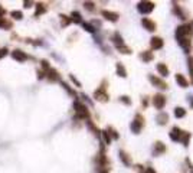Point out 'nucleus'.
Instances as JSON below:
<instances>
[{
	"label": "nucleus",
	"mask_w": 193,
	"mask_h": 173,
	"mask_svg": "<svg viewBox=\"0 0 193 173\" xmlns=\"http://www.w3.org/2000/svg\"><path fill=\"white\" fill-rule=\"evenodd\" d=\"M101 173H107V172H101Z\"/></svg>",
	"instance_id": "2f4dec72"
},
{
	"label": "nucleus",
	"mask_w": 193,
	"mask_h": 173,
	"mask_svg": "<svg viewBox=\"0 0 193 173\" xmlns=\"http://www.w3.org/2000/svg\"><path fill=\"white\" fill-rule=\"evenodd\" d=\"M156 149H157V151H163L164 149H166V147H164L163 144H161V143L159 141V143H156Z\"/></svg>",
	"instance_id": "b1692460"
},
{
	"label": "nucleus",
	"mask_w": 193,
	"mask_h": 173,
	"mask_svg": "<svg viewBox=\"0 0 193 173\" xmlns=\"http://www.w3.org/2000/svg\"><path fill=\"white\" fill-rule=\"evenodd\" d=\"M75 108H77V114H78V117H81V118L88 117V111H87L85 106H82V104H79V102H77V104H75Z\"/></svg>",
	"instance_id": "20e7f679"
},
{
	"label": "nucleus",
	"mask_w": 193,
	"mask_h": 173,
	"mask_svg": "<svg viewBox=\"0 0 193 173\" xmlns=\"http://www.w3.org/2000/svg\"><path fill=\"white\" fill-rule=\"evenodd\" d=\"M151 46L154 49H160L161 46H163V41H161L160 38H153L151 39Z\"/></svg>",
	"instance_id": "9d476101"
},
{
	"label": "nucleus",
	"mask_w": 193,
	"mask_h": 173,
	"mask_svg": "<svg viewBox=\"0 0 193 173\" xmlns=\"http://www.w3.org/2000/svg\"><path fill=\"white\" fill-rule=\"evenodd\" d=\"M42 67L48 69V68H49V62H48V61H42Z\"/></svg>",
	"instance_id": "cd10ccee"
},
{
	"label": "nucleus",
	"mask_w": 193,
	"mask_h": 173,
	"mask_svg": "<svg viewBox=\"0 0 193 173\" xmlns=\"http://www.w3.org/2000/svg\"><path fill=\"white\" fill-rule=\"evenodd\" d=\"M144 173H156V172H154V169L149 167V169H146V172H144Z\"/></svg>",
	"instance_id": "7c9ffc66"
},
{
	"label": "nucleus",
	"mask_w": 193,
	"mask_h": 173,
	"mask_svg": "<svg viewBox=\"0 0 193 173\" xmlns=\"http://www.w3.org/2000/svg\"><path fill=\"white\" fill-rule=\"evenodd\" d=\"M150 79H151L153 84H156V85H159L160 88H167V85L163 82V81H160L159 78H154V77H150Z\"/></svg>",
	"instance_id": "f8f14e48"
},
{
	"label": "nucleus",
	"mask_w": 193,
	"mask_h": 173,
	"mask_svg": "<svg viewBox=\"0 0 193 173\" xmlns=\"http://www.w3.org/2000/svg\"><path fill=\"white\" fill-rule=\"evenodd\" d=\"M12 58L19 61V62H23V61L26 59V55H25L22 51H13V52H12Z\"/></svg>",
	"instance_id": "423d86ee"
},
{
	"label": "nucleus",
	"mask_w": 193,
	"mask_h": 173,
	"mask_svg": "<svg viewBox=\"0 0 193 173\" xmlns=\"http://www.w3.org/2000/svg\"><path fill=\"white\" fill-rule=\"evenodd\" d=\"M120 156H121V159H123V162L126 163V165H130V162H128V159H127V154L124 153V151H121V153H120Z\"/></svg>",
	"instance_id": "4be33fe9"
},
{
	"label": "nucleus",
	"mask_w": 193,
	"mask_h": 173,
	"mask_svg": "<svg viewBox=\"0 0 193 173\" xmlns=\"http://www.w3.org/2000/svg\"><path fill=\"white\" fill-rule=\"evenodd\" d=\"M164 102H166V97H164V95H161V94L154 95L153 104H154V107H156V108L161 110V108H163V106H164Z\"/></svg>",
	"instance_id": "7ed1b4c3"
},
{
	"label": "nucleus",
	"mask_w": 193,
	"mask_h": 173,
	"mask_svg": "<svg viewBox=\"0 0 193 173\" xmlns=\"http://www.w3.org/2000/svg\"><path fill=\"white\" fill-rule=\"evenodd\" d=\"M192 33V27L190 26H179L176 29V38L177 39H185L186 35Z\"/></svg>",
	"instance_id": "f257e3e1"
},
{
	"label": "nucleus",
	"mask_w": 193,
	"mask_h": 173,
	"mask_svg": "<svg viewBox=\"0 0 193 173\" xmlns=\"http://www.w3.org/2000/svg\"><path fill=\"white\" fill-rule=\"evenodd\" d=\"M182 136H183V131L180 130V128H177V127H175L173 130H171V133H170V137H171V140H180L182 139Z\"/></svg>",
	"instance_id": "39448f33"
},
{
	"label": "nucleus",
	"mask_w": 193,
	"mask_h": 173,
	"mask_svg": "<svg viewBox=\"0 0 193 173\" xmlns=\"http://www.w3.org/2000/svg\"><path fill=\"white\" fill-rule=\"evenodd\" d=\"M141 23L146 26V29L147 30H156V23L151 22L150 19H147V17H144V19L141 20Z\"/></svg>",
	"instance_id": "6e6552de"
},
{
	"label": "nucleus",
	"mask_w": 193,
	"mask_h": 173,
	"mask_svg": "<svg viewBox=\"0 0 193 173\" xmlns=\"http://www.w3.org/2000/svg\"><path fill=\"white\" fill-rule=\"evenodd\" d=\"M0 26H9V23H6L3 19H0Z\"/></svg>",
	"instance_id": "c85d7f7f"
},
{
	"label": "nucleus",
	"mask_w": 193,
	"mask_h": 173,
	"mask_svg": "<svg viewBox=\"0 0 193 173\" xmlns=\"http://www.w3.org/2000/svg\"><path fill=\"white\" fill-rule=\"evenodd\" d=\"M159 120H160V123L163 124V123H166V121H167V116H166V114H160Z\"/></svg>",
	"instance_id": "5701e85b"
},
{
	"label": "nucleus",
	"mask_w": 193,
	"mask_h": 173,
	"mask_svg": "<svg viewBox=\"0 0 193 173\" xmlns=\"http://www.w3.org/2000/svg\"><path fill=\"white\" fill-rule=\"evenodd\" d=\"M85 6H87V9H89V10H91V9H94V4L92 3H85Z\"/></svg>",
	"instance_id": "c756f323"
},
{
	"label": "nucleus",
	"mask_w": 193,
	"mask_h": 173,
	"mask_svg": "<svg viewBox=\"0 0 193 173\" xmlns=\"http://www.w3.org/2000/svg\"><path fill=\"white\" fill-rule=\"evenodd\" d=\"M153 9H154V3H151V2H141L138 4V10L141 13H150Z\"/></svg>",
	"instance_id": "f03ea898"
},
{
	"label": "nucleus",
	"mask_w": 193,
	"mask_h": 173,
	"mask_svg": "<svg viewBox=\"0 0 193 173\" xmlns=\"http://www.w3.org/2000/svg\"><path fill=\"white\" fill-rule=\"evenodd\" d=\"M6 53H7V49H6V48H2V49H0V59L6 57Z\"/></svg>",
	"instance_id": "393cba45"
},
{
	"label": "nucleus",
	"mask_w": 193,
	"mask_h": 173,
	"mask_svg": "<svg viewBox=\"0 0 193 173\" xmlns=\"http://www.w3.org/2000/svg\"><path fill=\"white\" fill-rule=\"evenodd\" d=\"M141 58H143L144 61H150L151 59V53L150 52H143L141 53Z\"/></svg>",
	"instance_id": "aec40b11"
},
{
	"label": "nucleus",
	"mask_w": 193,
	"mask_h": 173,
	"mask_svg": "<svg viewBox=\"0 0 193 173\" xmlns=\"http://www.w3.org/2000/svg\"><path fill=\"white\" fill-rule=\"evenodd\" d=\"M48 77H49V79H52V81H53V79H58V72H56L55 69H51Z\"/></svg>",
	"instance_id": "dca6fc26"
},
{
	"label": "nucleus",
	"mask_w": 193,
	"mask_h": 173,
	"mask_svg": "<svg viewBox=\"0 0 193 173\" xmlns=\"http://www.w3.org/2000/svg\"><path fill=\"white\" fill-rule=\"evenodd\" d=\"M36 7H37V10H36V16H37V15H41V13H43V12H45L43 4H36Z\"/></svg>",
	"instance_id": "412c9836"
},
{
	"label": "nucleus",
	"mask_w": 193,
	"mask_h": 173,
	"mask_svg": "<svg viewBox=\"0 0 193 173\" xmlns=\"http://www.w3.org/2000/svg\"><path fill=\"white\" fill-rule=\"evenodd\" d=\"M176 81H177V82L180 84L182 86H187V84H189V82H187V81L185 79V77L180 75V74H177V75H176Z\"/></svg>",
	"instance_id": "4468645a"
},
{
	"label": "nucleus",
	"mask_w": 193,
	"mask_h": 173,
	"mask_svg": "<svg viewBox=\"0 0 193 173\" xmlns=\"http://www.w3.org/2000/svg\"><path fill=\"white\" fill-rule=\"evenodd\" d=\"M141 124H143V121H141V117H140V116H137L136 121H134L133 124H131V128H133V131H134V133H138V131H140Z\"/></svg>",
	"instance_id": "1a4fd4ad"
},
{
	"label": "nucleus",
	"mask_w": 193,
	"mask_h": 173,
	"mask_svg": "<svg viewBox=\"0 0 193 173\" xmlns=\"http://www.w3.org/2000/svg\"><path fill=\"white\" fill-rule=\"evenodd\" d=\"M185 114H186V111H185L183 108H176V110H175V116H176V117H183Z\"/></svg>",
	"instance_id": "f3484780"
},
{
	"label": "nucleus",
	"mask_w": 193,
	"mask_h": 173,
	"mask_svg": "<svg viewBox=\"0 0 193 173\" xmlns=\"http://www.w3.org/2000/svg\"><path fill=\"white\" fill-rule=\"evenodd\" d=\"M102 16L108 20H112V22H115V20L118 19V15H117V13H114V12H108V10H102Z\"/></svg>",
	"instance_id": "0eeeda50"
},
{
	"label": "nucleus",
	"mask_w": 193,
	"mask_h": 173,
	"mask_svg": "<svg viewBox=\"0 0 193 173\" xmlns=\"http://www.w3.org/2000/svg\"><path fill=\"white\" fill-rule=\"evenodd\" d=\"M12 17H15V19H22L23 15H22V12L16 10V12H12Z\"/></svg>",
	"instance_id": "a211bd4d"
},
{
	"label": "nucleus",
	"mask_w": 193,
	"mask_h": 173,
	"mask_svg": "<svg viewBox=\"0 0 193 173\" xmlns=\"http://www.w3.org/2000/svg\"><path fill=\"white\" fill-rule=\"evenodd\" d=\"M157 71L161 74V77H167V74H169V69H167V67H166V65H163V64H159V65H157Z\"/></svg>",
	"instance_id": "9b49d317"
},
{
	"label": "nucleus",
	"mask_w": 193,
	"mask_h": 173,
	"mask_svg": "<svg viewBox=\"0 0 193 173\" xmlns=\"http://www.w3.org/2000/svg\"><path fill=\"white\" fill-rule=\"evenodd\" d=\"M95 98L96 100H100V101H107V95L104 94V92H102V90H100V91H96L95 92Z\"/></svg>",
	"instance_id": "ddd939ff"
},
{
	"label": "nucleus",
	"mask_w": 193,
	"mask_h": 173,
	"mask_svg": "<svg viewBox=\"0 0 193 173\" xmlns=\"http://www.w3.org/2000/svg\"><path fill=\"white\" fill-rule=\"evenodd\" d=\"M84 27H85L87 30H88V32H94V26H91V25H88V23H84Z\"/></svg>",
	"instance_id": "a878e982"
},
{
	"label": "nucleus",
	"mask_w": 193,
	"mask_h": 173,
	"mask_svg": "<svg viewBox=\"0 0 193 173\" xmlns=\"http://www.w3.org/2000/svg\"><path fill=\"white\" fill-rule=\"evenodd\" d=\"M102 134H104V139H105V141H107V143L110 144V141H111V139H110V136H108V133H107V131H104V133H102Z\"/></svg>",
	"instance_id": "bb28decb"
},
{
	"label": "nucleus",
	"mask_w": 193,
	"mask_h": 173,
	"mask_svg": "<svg viewBox=\"0 0 193 173\" xmlns=\"http://www.w3.org/2000/svg\"><path fill=\"white\" fill-rule=\"evenodd\" d=\"M117 72H118L123 78H124V77H127V72H126V69H124V67L121 64H117Z\"/></svg>",
	"instance_id": "2eb2a0df"
},
{
	"label": "nucleus",
	"mask_w": 193,
	"mask_h": 173,
	"mask_svg": "<svg viewBox=\"0 0 193 173\" xmlns=\"http://www.w3.org/2000/svg\"><path fill=\"white\" fill-rule=\"evenodd\" d=\"M72 19H74L77 23H79L81 22V15H79L78 12H74V13H72Z\"/></svg>",
	"instance_id": "6ab92c4d"
}]
</instances>
